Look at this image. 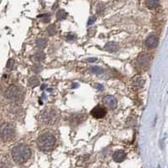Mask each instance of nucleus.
<instances>
[{
  "instance_id": "obj_1",
  "label": "nucleus",
  "mask_w": 168,
  "mask_h": 168,
  "mask_svg": "<svg viewBox=\"0 0 168 168\" xmlns=\"http://www.w3.org/2000/svg\"><path fill=\"white\" fill-rule=\"evenodd\" d=\"M13 160L18 164L26 162L31 156V150L25 144H19L12 149Z\"/></svg>"
},
{
  "instance_id": "obj_2",
  "label": "nucleus",
  "mask_w": 168,
  "mask_h": 168,
  "mask_svg": "<svg viewBox=\"0 0 168 168\" xmlns=\"http://www.w3.org/2000/svg\"><path fill=\"white\" fill-rule=\"evenodd\" d=\"M39 119L45 125H53L58 121L59 112L54 108H46L40 113Z\"/></svg>"
},
{
  "instance_id": "obj_3",
  "label": "nucleus",
  "mask_w": 168,
  "mask_h": 168,
  "mask_svg": "<svg viewBox=\"0 0 168 168\" xmlns=\"http://www.w3.org/2000/svg\"><path fill=\"white\" fill-rule=\"evenodd\" d=\"M38 148L42 151L48 152L52 151L56 146V138L53 134H43L39 136L37 140Z\"/></svg>"
},
{
  "instance_id": "obj_4",
  "label": "nucleus",
  "mask_w": 168,
  "mask_h": 168,
  "mask_svg": "<svg viewBox=\"0 0 168 168\" xmlns=\"http://www.w3.org/2000/svg\"><path fill=\"white\" fill-rule=\"evenodd\" d=\"M4 96L8 100L12 101L14 103H18L23 99L24 92L21 90L20 88L12 85L5 90Z\"/></svg>"
},
{
  "instance_id": "obj_5",
  "label": "nucleus",
  "mask_w": 168,
  "mask_h": 168,
  "mask_svg": "<svg viewBox=\"0 0 168 168\" xmlns=\"http://www.w3.org/2000/svg\"><path fill=\"white\" fill-rule=\"evenodd\" d=\"M14 136H15V128L13 124L5 123L0 126V137L1 139L7 141V140H10L14 139Z\"/></svg>"
},
{
  "instance_id": "obj_6",
  "label": "nucleus",
  "mask_w": 168,
  "mask_h": 168,
  "mask_svg": "<svg viewBox=\"0 0 168 168\" xmlns=\"http://www.w3.org/2000/svg\"><path fill=\"white\" fill-rule=\"evenodd\" d=\"M106 114H107V110L100 105L94 107L91 110V115L95 118H103L106 116Z\"/></svg>"
},
{
  "instance_id": "obj_7",
  "label": "nucleus",
  "mask_w": 168,
  "mask_h": 168,
  "mask_svg": "<svg viewBox=\"0 0 168 168\" xmlns=\"http://www.w3.org/2000/svg\"><path fill=\"white\" fill-rule=\"evenodd\" d=\"M158 37L155 34H151L150 36H148L146 40V46L149 49H154L158 45Z\"/></svg>"
},
{
  "instance_id": "obj_8",
  "label": "nucleus",
  "mask_w": 168,
  "mask_h": 168,
  "mask_svg": "<svg viewBox=\"0 0 168 168\" xmlns=\"http://www.w3.org/2000/svg\"><path fill=\"white\" fill-rule=\"evenodd\" d=\"M104 104L109 109H114L117 107V99L113 96H106L104 98Z\"/></svg>"
},
{
  "instance_id": "obj_9",
  "label": "nucleus",
  "mask_w": 168,
  "mask_h": 168,
  "mask_svg": "<svg viewBox=\"0 0 168 168\" xmlns=\"http://www.w3.org/2000/svg\"><path fill=\"white\" fill-rule=\"evenodd\" d=\"M145 83V80L141 76H135L131 80V85L134 88H142Z\"/></svg>"
},
{
  "instance_id": "obj_10",
  "label": "nucleus",
  "mask_w": 168,
  "mask_h": 168,
  "mask_svg": "<svg viewBox=\"0 0 168 168\" xmlns=\"http://www.w3.org/2000/svg\"><path fill=\"white\" fill-rule=\"evenodd\" d=\"M137 62L140 67H146L150 62V56L147 54H141L139 56Z\"/></svg>"
},
{
  "instance_id": "obj_11",
  "label": "nucleus",
  "mask_w": 168,
  "mask_h": 168,
  "mask_svg": "<svg viewBox=\"0 0 168 168\" xmlns=\"http://www.w3.org/2000/svg\"><path fill=\"white\" fill-rule=\"evenodd\" d=\"M126 153L124 151H118L113 155V158L114 161L116 162H121L125 159Z\"/></svg>"
},
{
  "instance_id": "obj_12",
  "label": "nucleus",
  "mask_w": 168,
  "mask_h": 168,
  "mask_svg": "<svg viewBox=\"0 0 168 168\" xmlns=\"http://www.w3.org/2000/svg\"><path fill=\"white\" fill-rule=\"evenodd\" d=\"M104 49L109 52H115L118 50V45L115 42H109L105 45Z\"/></svg>"
},
{
  "instance_id": "obj_13",
  "label": "nucleus",
  "mask_w": 168,
  "mask_h": 168,
  "mask_svg": "<svg viewBox=\"0 0 168 168\" xmlns=\"http://www.w3.org/2000/svg\"><path fill=\"white\" fill-rule=\"evenodd\" d=\"M146 6L149 8H155L160 5V0H146Z\"/></svg>"
},
{
  "instance_id": "obj_14",
  "label": "nucleus",
  "mask_w": 168,
  "mask_h": 168,
  "mask_svg": "<svg viewBox=\"0 0 168 168\" xmlns=\"http://www.w3.org/2000/svg\"><path fill=\"white\" fill-rule=\"evenodd\" d=\"M40 78L37 77V76H35L30 77L29 80V85L30 87H36V86H38L40 84Z\"/></svg>"
},
{
  "instance_id": "obj_15",
  "label": "nucleus",
  "mask_w": 168,
  "mask_h": 168,
  "mask_svg": "<svg viewBox=\"0 0 168 168\" xmlns=\"http://www.w3.org/2000/svg\"><path fill=\"white\" fill-rule=\"evenodd\" d=\"M89 71H91L93 74H97V75H101L103 72H104V70L103 68L100 67H98V66H95V67H91L89 68Z\"/></svg>"
},
{
  "instance_id": "obj_16",
  "label": "nucleus",
  "mask_w": 168,
  "mask_h": 168,
  "mask_svg": "<svg viewBox=\"0 0 168 168\" xmlns=\"http://www.w3.org/2000/svg\"><path fill=\"white\" fill-rule=\"evenodd\" d=\"M67 16V12L65 11V10H63V9H61V10H59L57 14H56V19L58 20H65Z\"/></svg>"
},
{
  "instance_id": "obj_17",
  "label": "nucleus",
  "mask_w": 168,
  "mask_h": 168,
  "mask_svg": "<svg viewBox=\"0 0 168 168\" xmlns=\"http://www.w3.org/2000/svg\"><path fill=\"white\" fill-rule=\"evenodd\" d=\"M34 59L35 62H42L45 59V54L42 51H39V52H37L36 54L34 56Z\"/></svg>"
},
{
  "instance_id": "obj_18",
  "label": "nucleus",
  "mask_w": 168,
  "mask_h": 168,
  "mask_svg": "<svg viewBox=\"0 0 168 168\" xmlns=\"http://www.w3.org/2000/svg\"><path fill=\"white\" fill-rule=\"evenodd\" d=\"M36 46L40 48V49H43L46 46V40L44 39V38H39L37 40H36Z\"/></svg>"
},
{
  "instance_id": "obj_19",
  "label": "nucleus",
  "mask_w": 168,
  "mask_h": 168,
  "mask_svg": "<svg viewBox=\"0 0 168 168\" xmlns=\"http://www.w3.org/2000/svg\"><path fill=\"white\" fill-rule=\"evenodd\" d=\"M47 33L49 34L50 35H54L56 33V26L54 25H50L48 28H47Z\"/></svg>"
},
{
  "instance_id": "obj_20",
  "label": "nucleus",
  "mask_w": 168,
  "mask_h": 168,
  "mask_svg": "<svg viewBox=\"0 0 168 168\" xmlns=\"http://www.w3.org/2000/svg\"><path fill=\"white\" fill-rule=\"evenodd\" d=\"M40 18L41 19L42 22H44V23H47V22H49V21H50V14H42V15H40Z\"/></svg>"
},
{
  "instance_id": "obj_21",
  "label": "nucleus",
  "mask_w": 168,
  "mask_h": 168,
  "mask_svg": "<svg viewBox=\"0 0 168 168\" xmlns=\"http://www.w3.org/2000/svg\"><path fill=\"white\" fill-rule=\"evenodd\" d=\"M14 60H12V59L8 60V63H7V68H8V69H12V67H13V66H14Z\"/></svg>"
},
{
  "instance_id": "obj_22",
  "label": "nucleus",
  "mask_w": 168,
  "mask_h": 168,
  "mask_svg": "<svg viewBox=\"0 0 168 168\" xmlns=\"http://www.w3.org/2000/svg\"><path fill=\"white\" fill-rule=\"evenodd\" d=\"M41 70L42 67L41 65H40V64H37V65H35V66L34 67V71H35V72H40Z\"/></svg>"
},
{
  "instance_id": "obj_23",
  "label": "nucleus",
  "mask_w": 168,
  "mask_h": 168,
  "mask_svg": "<svg viewBox=\"0 0 168 168\" xmlns=\"http://www.w3.org/2000/svg\"><path fill=\"white\" fill-rule=\"evenodd\" d=\"M95 20H96V17L95 16H92L89 18V20H88V25H92L94 22H95Z\"/></svg>"
},
{
  "instance_id": "obj_24",
  "label": "nucleus",
  "mask_w": 168,
  "mask_h": 168,
  "mask_svg": "<svg viewBox=\"0 0 168 168\" xmlns=\"http://www.w3.org/2000/svg\"><path fill=\"white\" fill-rule=\"evenodd\" d=\"M0 168H10L8 164H7L6 162H4V161H1L0 162Z\"/></svg>"
},
{
  "instance_id": "obj_25",
  "label": "nucleus",
  "mask_w": 168,
  "mask_h": 168,
  "mask_svg": "<svg viewBox=\"0 0 168 168\" xmlns=\"http://www.w3.org/2000/svg\"><path fill=\"white\" fill-rule=\"evenodd\" d=\"M74 39H76L75 34H69V35L67 36V40H74Z\"/></svg>"
},
{
  "instance_id": "obj_26",
  "label": "nucleus",
  "mask_w": 168,
  "mask_h": 168,
  "mask_svg": "<svg viewBox=\"0 0 168 168\" xmlns=\"http://www.w3.org/2000/svg\"><path fill=\"white\" fill-rule=\"evenodd\" d=\"M95 87L98 88V90H103V86L100 85V84H96V85H95Z\"/></svg>"
},
{
  "instance_id": "obj_27",
  "label": "nucleus",
  "mask_w": 168,
  "mask_h": 168,
  "mask_svg": "<svg viewBox=\"0 0 168 168\" xmlns=\"http://www.w3.org/2000/svg\"><path fill=\"white\" fill-rule=\"evenodd\" d=\"M96 60H97L96 58H89V59H88V62H95Z\"/></svg>"
}]
</instances>
